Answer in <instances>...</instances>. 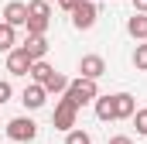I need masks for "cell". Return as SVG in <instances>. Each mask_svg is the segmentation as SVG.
I'll return each instance as SVG.
<instances>
[{
	"label": "cell",
	"mask_w": 147,
	"mask_h": 144,
	"mask_svg": "<svg viewBox=\"0 0 147 144\" xmlns=\"http://www.w3.org/2000/svg\"><path fill=\"white\" fill-rule=\"evenodd\" d=\"M65 96L72 100L75 107L82 110L86 103H92L96 96H99V89H96V79H86V75H79L75 82H69V89H65Z\"/></svg>",
	"instance_id": "6da1fadb"
},
{
	"label": "cell",
	"mask_w": 147,
	"mask_h": 144,
	"mask_svg": "<svg viewBox=\"0 0 147 144\" xmlns=\"http://www.w3.org/2000/svg\"><path fill=\"white\" fill-rule=\"evenodd\" d=\"M7 137L17 141V144H28V141L38 137V124L31 120V117H14V120L7 124Z\"/></svg>",
	"instance_id": "7a4b0ae2"
},
{
	"label": "cell",
	"mask_w": 147,
	"mask_h": 144,
	"mask_svg": "<svg viewBox=\"0 0 147 144\" xmlns=\"http://www.w3.org/2000/svg\"><path fill=\"white\" fill-rule=\"evenodd\" d=\"M75 117H79V107H75L69 96H62V100H58V107H55L51 124H55V130H72V127H75Z\"/></svg>",
	"instance_id": "3957f363"
},
{
	"label": "cell",
	"mask_w": 147,
	"mask_h": 144,
	"mask_svg": "<svg viewBox=\"0 0 147 144\" xmlns=\"http://www.w3.org/2000/svg\"><path fill=\"white\" fill-rule=\"evenodd\" d=\"M96 17H99V10H96V3L92 0H79L72 10V24L79 28V31H89L92 24H96Z\"/></svg>",
	"instance_id": "277c9868"
},
{
	"label": "cell",
	"mask_w": 147,
	"mask_h": 144,
	"mask_svg": "<svg viewBox=\"0 0 147 144\" xmlns=\"http://www.w3.org/2000/svg\"><path fill=\"white\" fill-rule=\"evenodd\" d=\"M7 72L10 75H28L31 72V55L24 48H10L7 52Z\"/></svg>",
	"instance_id": "5b68a950"
},
{
	"label": "cell",
	"mask_w": 147,
	"mask_h": 144,
	"mask_svg": "<svg viewBox=\"0 0 147 144\" xmlns=\"http://www.w3.org/2000/svg\"><path fill=\"white\" fill-rule=\"evenodd\" d=\"M45 100H48V89H45L41 82L24 86V93H21V103H24L28 110H41V107H45Z\"/></svg>",
	"instance_id": "8992f818"
},
{
	"label": "cell",
	"mask_w": 147,
	"mask_h": 144,
	"mask_svg": "<svg viewBox=\"0 0 147 144\" xmlns=\"http://www.w3.org/2000/svg\"><path fill=\"white\" fill-rule=\"evenodd\" d=\"M134 110H137V100L130 93H113V117L116 120H130Z\"/></svg>",
	"instance_id": "52a82bcc"
},
{
	"label": "cell",
	"mask_w": 147,
	"mask_h": 144,
	"mask_svg": "<svg viewBox=\"0 0 147 144\" xmlns=\"http://www.w3.org/2000/svg\"><path fill=\"white\" fill-rule=\"evenodd\" d=\"M103 72H106L103 55H82V58H79V75H86V79H99Z\"/></svg>",
	"instance_id": "ba28073f"
},
{
	"label": "cell",
	"mask_w": 147,
	"mask_h": 144,
	"mask_svg": "<svg viewBox=\"0 0 147 144\" xmlns=\"http://www.w3.org/2000/svg\"><path fill=\"white\" fill-rule=\"evenodd\" d=\"M3 21H7V24H14V28L28 24V3H21V0H10V3L3 7Z\"/></svg>",
	"instance_id": "9c48e42d"
},
{
	"label": "cell",
	"mask_w": 147,
	"mask_h": 144,
	"mask_svg": "<svg viewBox=\"0 0 147 144\" xmlns=\"http://www.w3.org/2000/svg\"><path fill=\"white\" fill-rule=\"evenodd\" d=\"M21 48L31 55V62H38V58L48 55V38H45V35H28V41H24Z\"/></svg>",
	"instance_id": "30bf717a"
},
{
	"label": "cell",
	"mask_w": 147,
	"mask_h": 144,
	"mask_svg": "<svg viewBox=\"0 0 147 144\" xmlns=\"http://www.w3.org/2000/svg\"><path fill=\"white\" fill-rule=\"evenodd\" d=\"M127 35L130 38H147V14H140V10H134V17L127 21Z\"/></svg>",
	"instance_id": "8fae6325"
},
{
	"label": "cell",
	"mask_w": 147,
	"mask_h": 144,
	"mask_svg": "<svg viewBox=\"0 0 147 144\" xmlns=\"http://www.w3.org/2000/svg\"><path fill=\"white\" fill-rule=\"evenodd\" d=\"M14 45H17V31H14V24L0 21V52H10Z\"/></svg>",
	"instance_id": "7c38bea8"
},
{
	"label": "cell",
	"mask_w": 147,
	"mask_h": 144,
	"mask_svg": "<svg viewBox=\"0 0 147 144\" xmlns=\"http://www.w3.org/2000/svg\"><path fill=\"white\" fill-rule=\"evenodd\" d=\"M92 103H96V117H99V120H106V124L116 120V117H113V96H96Z\"/></svg>",
	"instance_id": "4fadbf2b"
},
{
	"label": "cell",
	"mask_w": 147,
	"mask_h": 144,
	"mask_svg": "<svg viewBox=\"0 0 147 144\" xmlns=\"http://www.w3.org/2000/svg\"><path fill=\"white\" fill-rule=\"evenodd\" d=\"M41 86H45L48 93H65V89H69V79H65L62 72H51V75H48V79H45Z\"/></svg>",
	"instance_id": "5bb4252c"
},
{
	"label": "cell",
	"mask_w": 147,
	"mask_h": 144,
	"mask_svg": "<svg viewBox=\"0 0 147 144\" xmlns=\"http://www.w3.org/2000/svg\"><path fill=\"white\" fill-rule=\"evenodd\" d=\"M51 72H55V69H51V65H48L45 58H38V62H31V72H28V75H31L34 82H45V79H48Z\"/></svg>",
	"instance_id": "9a60e30c"
},
{
	"label": "cell",
	"mask_w": 147,
	"mask_h": 144,
	"mask_svg": "<svg viewBox=\"0 0 147 144\" xmlns=\"http://www.w3.org/2000/svg\"><path fill=\"white\" fill-rule=\"evenodd\" d=\"M48 24H51V17H34V14H28V35H45L48 31Z\"/></svg>",
	"instance_id": "2e32d148"
},
{
	"label": "cell",
	"mask_w": 147,
	"mask_h": 144,
	"mask_svg": "<svg viewBox=\"0 0 147 144\" xmlns=\"http://www.w3.org/2000/svg\"><path fill=\"white\" fill-rule=\"evenodd\" d=\"M28 14H34V17H51V3H48V0H31V3H28Z\"/></svg>",
	"instance_id": "e0dca14e"
},
{
	"label": "cell",
	"mask_w": 147,
	"mask_h": 144,
	"mask_svg": "<svg viewBox=\"0 0 147 144\" xmlns=\"http://www.w3.org/2000/svg\"><path fill=\"white\" fill-rule=\"evenodd\" d=\"M134 69L147 72V45H137V48H134Z\"/></svg>",
	"instance_id": "ac0fdd59"
},
{
	"label": "cell",
	"mask_w": 147,
	"mask_h": 144,
	"mask_svg": "<svg viewBox=\"0 0 147 144\" xmlns=\"http://www.w3.org/2000/svg\"><path fill=\"white\" fill-rule=\"evenodd\" d=\"M65 144H92L89 141V134H86V130H65Z\"/></svg>",
	"instance_id": "d6986e66"
},
{
	"label": "cell",
	"mask_w": 147,
	"mask_h": 144,
	"mask_svg": "<svg viewBox=\"0 0 147 144\" xmlns=\"http://www.w3.org/2000/svg\"><path fill=\"white\" fill-rule=\"evenodd\" d=\"M134 124H137V134L147 137V110H134Z\"/></svg>",
	"instance_id": "ffe728a7"
},
{
	"label": "cell",
	"mask_w": 147,
	"mask_h": 144,
	"mask_svg": "<svg viewBox=\"0 0 147 144\" xmlns=\"http://www.w3.org/2000/svg\"><path fill=\"white\" fill-rule=\"evenodd\" d=\"M10 96H14V89H10V82H7V79H0V103H7Z\"/></svg>",
	"instance_id": "44dd1931"
},
{
	"label": "cell",
	"mask_w": 147,
	"mask_h": 144,
	"mask_svg": "<svg viewBox=\"0 0 147 144\" xmlns=\"http://www.w3.org/2000/svg\"><path fill=\"white\" fill-rule=\"evenodd\" d=\"M110 144H134V137H127V134H113Z\"/></svg>",
	"instance_id": "7402d4cb"
},
{
	"label": "cell",
	"mask_w": 147,
	"mask_h": 144,
	"mask_svg": "<svg viewBox=\"0 0 147 144\" xmlns=\"http://www.w3.org/2000/svg\"><path fill=\"white\" fill-rule=\"evenodd\" d=\"M55 3H58L62 10H69V14H72V10H75V3H79V0H55Z\"/></svg>",
	"instance_id": "603a6c76"
},
{
	"label": "cell",
	"mask_w": 147,
	"mask_h": 144,
	"mask_svg": "<svg viewBox=\"0 0 147 144\" xmlns=\"http://www.w3.org/2000/svg\"><path fill=\"white\" fill-rule=\"evenodd\" d=\"M134 10H140V14H147V0H134Z\"/></svg>",
	"instance_id": "cb8c5ba5"
},
{
	"label": "cell",
	"mask_w": 147,
	"mask_h": 144,
	"mask_svg": "<svg viewBox=\"0 0 147 144\" xmlns=\"http://www.w3.org/2000/svg\"><path fill=\"white\" fill-rule=\"evenodd\" d=\"M48 3H51V0H48Z\"/></svg>",
	"instance_id": "d4e9b609"
}]
</instances>
